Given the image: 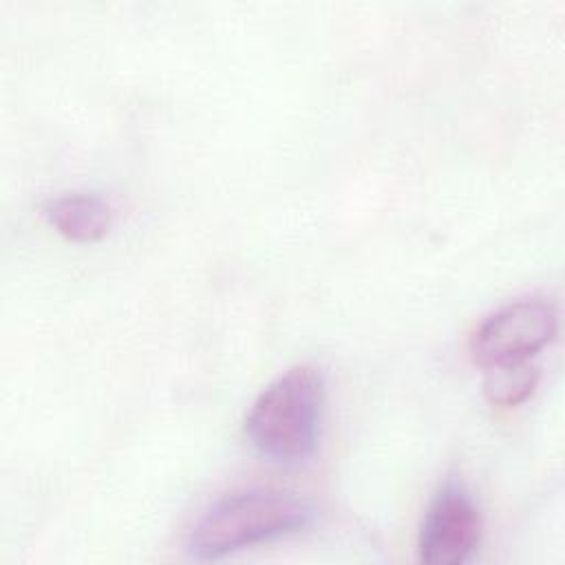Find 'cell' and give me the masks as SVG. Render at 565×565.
<instances>
[{
    "label": "cell",
    "mask_w": 565,
    "mask_h": 565,
    "mask_svg": "<svg viewBox=\"0 0 565 565\" xmlns=\"http://www.w3.org/2000/svg\"><path fill=\"white\" fill-rule=\"evenodd\" d=\"M324 415V375L300 364L280 373L252 402L245 437L267 461L298 466L313 457Z\"/></svg>",
    "instance_id": "cell-1"
},
{
    "label": "cell",
    "mask_w": 565,
    "mask_h": 565,
    "mask_svg": "<svg viewBox=\"0 0 565 565\" xmlns=\"http://www.w3.org/2000/svg\"><path fill=\"white\" fill-rule=\"evenodd\" d=\"M313 505L280 488H245L216 499L194 523L188 552L196 561H216L263 541L296 534L311 525Z\"/></svg>",
    "instance_id": "cell-2"
},
{
    "label": "cell",
    "mask_w": 565,
    "mask_h": 565,
    "mask_svg": "<svg viewBox=\"0 0 565 565\" xmlns=\"http://www.w3.org/2000/svg\"><path fill=\"white\" fill-rule=\"evenodd\" d=\"M44 216L57 234L75 243L102 241L113 225V210L108 201L88 192L51 199L44 205Z\"/></svg>",
    "instance_id": "cell-5"
},
{
    "label": "cell",
    "mask_w": 565,
    "mask_h": 565,
    "mask_svg": "<svg viewBox=\"0 0 565 565\" xmlns=\"http://www.w3.org/2000/svg\"><path fill=\"white\" fill-rule=\"evenodd\" d=\"M481 512L461 481H446L430 499L419 525V561L461 565L481 541Z\"/></svg>",
    "instance_id": "cell-4"
},
{
    "label": "cell",
    "mask_w": 565,
    "mask_h": 565,
    "mask_svg": "<svg viewBox=\"0 0 565 565\" xmlns=\"http://www.w3.org/2000/svg\"><path fill=\"white\" fill-rule=\"evenodd\" d=\"M558 329V311L552 300L527 296L512 300L490 313L470 338V355L481 366L525 362Z\"/></svg>",
    "instance_id": "cell-3"
},
{
    "label": "cell",
    "mask_w": 565,
    "mask_h": 565,
    "mask_svg": "<svg viewBox=\"0 0 565 565\" xmlns=\"http://www.w3.org/2000/svg\"><path fill=\"white\" fill-rule=\"evenodd\" d=\"M539 382V371L530 360L525 362H510L488 366V375L483 382V393L492 404L499 406H514L532 395Z\"/></svg>",
    "instance_id": "cell-6"
}]
</instances>
